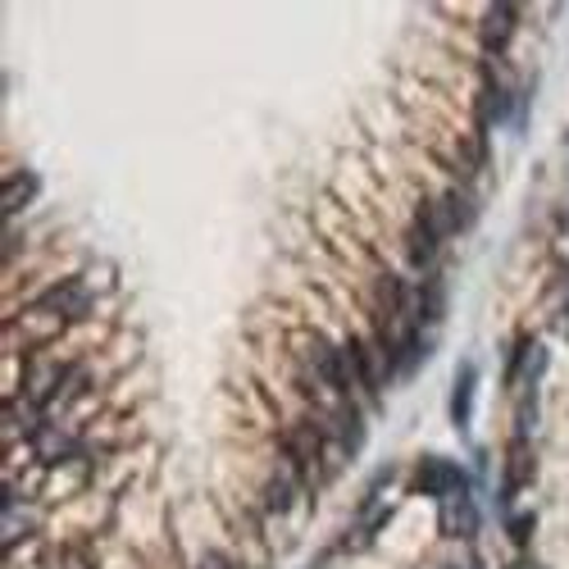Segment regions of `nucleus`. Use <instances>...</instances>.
Here are the masks:
<instances>
[{
	"mask_svg": "<svg viewBox=\"0 0 569 569\" xmlns=\"http://www.w3.org/2000/svg\"><path fill=\"white\" fill-rule=\"evenodd\" d=\"M305 374L319 378L338 401H360L351 365H347V347L328 342L324 332H305Z\"/></svg>",
	"mask_w": 569,
	"mask_h": 569,
	"instance_id": "1",
	"label": "nucleus"
},
{
	"mask_svg": "<svg viewBox=\"0 0 569 569\" xmlns=\"http://www.w3.org/2000/svg\"><path fill=\"white\" fill-rule=\"evenodd\" d=\"M447 242V223H443V210L437 201L424 196L420 210H415V223H410V238H405V255H410V269L420 274H433L437 269V251Z\"/></svg>",
	"mask_w": 569,
	"mask_h": 569,
	"instance_id": "2",
	"label": "nucleus"
},
{
	"mask_svg": "<svg viewBox=\"0 0 569 569\" xmlns=\"http://www.w3.org/2000/svg\"><path fill=\"white\" fill-rule=\"evenodd\" d=\"M347 365H351V378H355V392L365 401H383L387 383H392V370H387V355L378 342H365V338H347Z\"/></svg>",
	"mask_w": 569,
	"mask_h": 569,
	"instance_id": "3",
	"label": "nucleus"
},
{
	"mask_svg": "<svg viewBox=\"0 0 569 569\" xmlns=\"http://www.w3.org/2000/svg\"><path fill=\"white\" fill-rule=\"evenodd\" d=\"M33 305H37V310H50V315H60L64 324H73V319H83L87 310H92V288H87L83 278H64V282H56L50 292H41Z\"/></svg>",
	"mask_w": 569,
	"mask_h": 569,
	"instance_id": "4",
	"label": "nucleus"
},
{
	"mask_svg": "<svg viewBox=\"0 0 569 569\" xmlns=\"http://www.w3.org/2000/svg\"><path fill=\"white\" fill-rule=\"evenodd\" d=\"M415 487L420 493H428V497H456V493H464V470L460 464H451V460H443V456H424L420 460V470H415Z\"/></svg>",
	"mask_w": 569,
	"mask_h": 569,
	"instance_id": "5",
	"label": "nucleus"
},
{
	"mask_svg": "<svg viewBox=\"0 0 569 569\" xmlns=\"http://www.w3.org/2000/svg\"><path fill=\"white\" fill-rule=\"evenodd\" d=\"M514 28H520V10L514 5H487L483 14V50H487V60H501L506 56V46L514 37Z\"/></svg>",
	"mask_w": 569,
	"mask_h": 569,
	"instance_id": "6",
	"label": "nucleus"
},
{
	"mask_svg": "<svg viewBox=\"0 0 569 569\" xmlns=\"http://www.w3.org/2000/svg\"><path fill=\"white\" fill-rule=\"evenodd\" d=\"M443 310H447V292H443V274H424V282L415 288V328L428 332L433 338V328L437 319H443Z\"/></svg>",
	"mask_w": 569,
	"mask_h": 569,
	"instance_id": "7",
	"label": "nucleus"
},
{
	"mask_svg": "<svg viewBox=\"0 0 569 569\" xmlns=\"http://www.w3.org/2000/svg\"><path fill=\"white\" fill-rule=\"evenodd\" d=\"M437 210H443V223H447V238H456V232H464L474 223L479 215V201H474V183H460L451 187L443 201H437Z\"/></svg>",
	"mask_w": 569,
	"mask_h": 569,
	"instance_id": "8",
	"label": "nucleus"
},
{
	"mask_svg": "<svg viewBox=\"0 0 569 569\" xmlns=\"http://www.w3.org/2000/svg\"><path fill=\"white\" fill-rule=\"evenodd\" d=\"M443 529H447L451 537H474V529H479V510H474V493H470V487L443 501Z\"/></svg>",
	"mask_w": 569,
	"mask_h": 569,
	"instance_id": "9",
	"label": "nucleus"
},
{
	"mask_svg": "<svg viewBox=\"0 0 569 569\" xmlns=\"http://www.w3.org/2000/svg\"><path fill=\"white\" fill-rule=\"evenodd\" d=\"M33 196H37V173L19 169V173L5 178V187H0V210H5V215H19V210H28Z\"/></svg>",
	"mask_w": 569,
	"mask_h": 569,
	"instance_id": "10",
	"label": "nucleus"
},
{
	"mask_svg": "<svg viewBox=\"0 0 569 569\" xmlns=\"http://www.w3.org/2000/svg\"><path fill=\"white\" fill-rule=\"evenodd\" d=\"M533 483V451H529V437H514V451H510V470H506V497L524 493Z\"/></svg>",
	"mask_w": 569,
	"mask_h": 569,
	"instance_id": "11",
	"label": "nucleus"
},
{
	"mask_svg": "<svg viewBox=\"0 0 569 569\" xmlns=\"http://www.w3.org/2000/svg\"><path fill=\"white\" fill-rule=\"evenodd\" d=\"M64 456H77V443L73 437H64L60 428H37V460L41 464H56V460H64Z\"/></svg>",
	"mask_w": 569,
	"mask_h": 569,
	"instance_id": "12",
	"label": "nucleus"
},
{
	"mask_svg": "<svg viewBox=\"0 0 569 569\" xmlns=\"http://www.w3.org/2000/svg\"><path fill=\"white\" fill-rule=\"evenodd\" d=\"M470 401H474V370L464 365L456 374V397H451V420L456 428H470Z\"/></svg>",
	"mask_w": 569,
	"mask_h": 569,
	"instance_id": "13",
	"label": "nucleus"
},
{
	"mask_svg": "<svg viewBox=\"0 0 569 569\" xmlns=\"http://www.w3.org/2000/svg\"><path fill=\"white\" fill-rule=\"evenodd\" d=\"M83 383H87V370H83V365H69V370H64V378H60V387H56V397L46 401V415H56V410H64L77 392H83Z\"/></svg>",
	"mask_w": 569,
	"mask_h": 569,
	"instance_id": "14",
	"label": "nucleus"
},
{
	"mask_svg": "<svg viewBox=\"0 0 569 569\" xmlns=\"http://www.w3.org/2000/svg\"><path fill=\"white\" fill-rule=\"evenodd\" d=\"M529 529H533V514H529V510L510 520V537H514V542H529Z\"/></svg>",
	"mask_w": 569,
	"mask_h": 569,
	"instance_id": "15",
	"label": "nucleus"
},
{
	"mask_svg": "<svg viewBox=\"0 0 569 569\" xmlns=\"http://www.w3.org/2000/svg\"><path fill=\"white\" fill-rule=\"evenodd\" d=\"M560 332L569 338V296H565V305H560Z\"/></svg>",
	"mask_w": 569,
	"mask_h": 569,
	"instance_id": "16",
	"label": "nucleus"
},
{
	"mask_svg": "<svg viewBox=\"0 0 569 569\" xmlns=\"http://www.w3.org/2000/svg\"><path fill=\"white\" fill-rule=\"evenodd\" d=\"M506 569H537L533 560H514V565H506Z\"/></svg>",
	"mask_w": 569,
	"mask_h": 569,
	"instance_id": "17",
	"label": "nucleus"
}]
</instances>
